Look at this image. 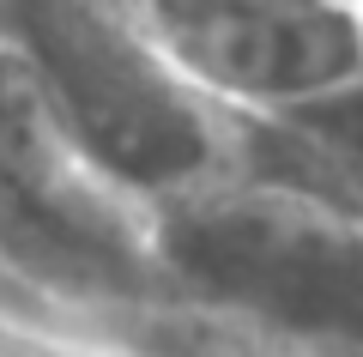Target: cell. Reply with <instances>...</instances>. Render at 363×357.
<instances>
[{
  "label": "cell",
  "mask_w": 363,
  "mask_h": 357,
  "mask_svg": "<svg viewBox=\"0 0 363 357\" xmlns=\"http://www.w3.org/2000/svg\"><path fill=\"white\" fill-rule=\"evenodd\" d=\"M0 315H61V309H55V303H43V297L30 291V285H18L13 273L0 267ZM61 321H73V315H61Z\"/></svg>",
  "instance_id": "6"
},
{
  "label": "cell",
  "mask_w": 363,
  "mask_h": 357,
  "mask_svg": "<svg viewBox=\"0 0 363 357\" xmlns=\"http://www.w3.org/2000/svg\"><path fill=\"white\" fill-rule=\"evenodd\" d=\"M6 43L30 61L85 170L128 206L236 176V115L206 103L116 0H13Z\"/></svg>",
  "instance_id": "2"
},
{
  "label": "cell",
  "mask_w": 363,
  "mask_h": 357,
  "mask_svg": "<svg viewBox=\"0 0 363 357\" xmlns=\"http://www.w3.org/2000/svg\"><path fill=\"white\" fill-rule=\"evenodd\" d=\"M128 357H212V351H194V345H176V339H152L145 351H128Z\"/></svg>",
  "instance_id": "7"
},
{
  "label": "cell",
  "mask_w": 363,
  "mask_h": 357,
  "mask_svg": "<svg viewBox=\"0 0 363 357\" xmlns=\"http://www.w3.org/2000/svg\"><path fill=\"white\" fill-rule=\"evenodd\" d=\"M0 357H128L61 315H0Z\"/></svg>",
  "instance_id": "5"
},
{
  "label": "cell",
  "mask_w": 363,
  "mask_h": 357,
  "mask_svg": "<svg viewBox=\"0 0 363 357\" xmlns=\"http://www.w3.org/2000/svg\"><path fill=\"white\" fill-rule=\"evenodd\" d=\"M321 109H333V115H357V121H363V79H357V85L345 91V97H333V103H321ZM303 115H309V109H303Z\"/></svg>",
  "instance_id": "8"
},
{
  "label": "cell",
  "mask_w": 363,
  "mask_h": 357,
  "mask_svg": "<svg viewBox=\"0 0 363 357\" xmlns=\"http://www.w3.org/2000/svg\"><path fill=\"white\" fill-rule=\"evenodd\" d=\"M0 194H18L25 206H43L55 218H73L91 230L140 236L145 212L109 194L73 152L55 103L43 97L30 61L0 37Z\"/></svg>",
  "instance_id": "4"
},
{
  "label": "cell",
  "mask_w": 363,
  "mask_h": 357,
  "mask_svg": "<svg viewBox=\"0 0 363 357\" xmlns=\"http://www.w3.org/2000/svg\"><path fill=\"white\" fill-rule=\"evenodd\" d=\"M224 115L321 109L363 79V0H116Z\"/></svg>",
  "instance_id": "3"
},
{
  "label": "cell",
  "mask_w": 363,
  "mask_h": 357,
  "mask_svg": "<svg viewBox=\"0 0 363 357\" xmlns=\"http://www.w3.org/2000/svg\"><path fill=\"white\" fill-rule=\"evenodd\" d=\"M182 309L321 351H363V212L260 176H218L145 212Z\"/></svg>",
  "instance_id": "1"
}]
</instances>
